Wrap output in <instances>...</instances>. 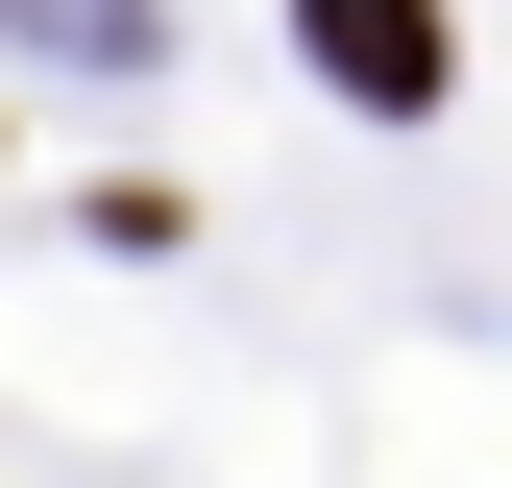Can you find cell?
Returning <instances> with one entry per match:
<instances>
[{"label":"cell","mask_w":512,"mask_h":488,"mask_svg":"<svg viewBox=\"0 0 512 488\" xmlns=\"http://www.w3.org/2000/svg\"><path fill=\"white\" fill-rule=\"evenodd\" d=\"M293 49H317L366 122H415V98H439V0H293Z\"/></svg>","instance_id":"1"}]
</instances>
